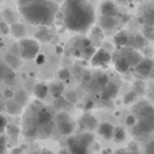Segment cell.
I'll return each instance as SVG.
<instances>
[{"instance_id": "ac0fdd59", "label": "cell", "mask_w": 154, "mask_h": 154, "mask_svg": "<svg viewBox=\"0 0 154 154\" xmlns=\"http://www.w3.org/2000/svg\"><path fill=\"white\" fill-rule=\"evenodd\" d=\"M115 68H116L119 72H127V71L131 68V66L128 64V61L125 60L123 56L119 55L116 59H115Z\"/></svg>"}, {"instance_id": "bcb514c9", "label": "cell", "mask_w": 154, "mask_h": 154, "mask_svg": "<svg viewBox=\"0 0 154 154\" xmlns=\"http://www.w3.org/2000/svg\"><path fill=\"white\" fill-rule=\"evenodd\" d=\"M2 48H3V42H2V41H0V49H2Z\"/></svg>"}, {"instance_id": "d6a6232c", "label": "cell", "mask_w": 154, "mask_h": 154, "mask_svg": "<svg viewBox=\"0 0 154 154\" xmlns=\"http://www.w3.org/2000/svg\"><path fill=\"white\" fill-rule=\"evenodd\" d=\"M59 78H60L61 81H68V79H70V71H68L67 68H61V70L59 71Z\"/></svg>"}, {"instance_id": "9c48e42d", "label": "cell", "mask_w": 154, "mask_h": 154, "mask_svg": "<svg viewBox=\"0 0 154 154\" xmlns=\"http://www.w3.org/2000/svg\"><path fill=\"white\" fill-rule=\"evenodd\" d=\"M119 55L123 56V57L128 61V64H130L131 67H135V66H137V64L142 60V55H140L138 51H135L134 48L123 47V49L120 51Z\"/></svg>"}, {"instance_id": "60d3db41", "label": "cell", "mask_w": 154, "mask_h": 154, "mask_svg": "<svg viewBox=\"0 0 154 154\" xmlns=\"http://www.w3.org/2000/svg\"><path fill=\"white\" fill-rule=\"evenodd\" d=\"M34 60L37 61L38 64H42L44 61H45V56H44V55H40V53H38V55L35 56V59H34Z\"/></svg>"}, {"instance_id": "f907efd6", "label": "cell", "mask_w": 154, "mask_h": 154, "mask_svg": "<svg viewBox=\"0 0 154 154\" xmlns=\"http://www.w3.org/2000/svg\"><path fill=\"white\" fill-rule=\"evenodd\" d=\"M153 29H154V25H153Z\"/></svg>"}, {"instance_id": "4316f807", "label": "cell", "mask_w": 154, "mask_h": 154, "mask_svg": "<svg viewBox=\"0 0 154 154\" xmlns=\"http://www.w3.org/2000/svg\"><path fill=\"white\" fill-rule=\"evenodd\" d=\"M14 100L18 102V104L23 105V104H26V102H27L29 97H27V94L25 93L23 90H20V91H18V93H15V94H14Z\"/></svg>"}, {"instance_id": "e0dca14e", "label": "cell", "mask_w": 154, "mask_h": 154, "mask_svg": "<svg viewBox=\"0 0 154 154\" xmlns=\"http://www.w3.org/2000/svg\"><path fill=\"white\" fill-rule=\"evenodd\" d=\"M52 37H53L52 32L48 30L47 26L38 29L37 34H35V38H37V41H40V42H49V41L52 40Z\"/></svg>"}, {"instance_id": "f35d334b", "label": "cell", "mask_w": 154, "mask_h": 154, "mask_svg": "<svg viewBox=\"0 0 154 154\" xmlns=\"http://www.w3.org/2000/svg\"><path fill=\"white\" fill-rule=\"evenodd\" d=\"M7 70H8V68H7L6 66H3V64H0V81H2V79L4 78V75H6Z\"/></svg>"}, {"instance_id": "d6986e66", "label": "cell", "mask_w": 154, "mask_h": 154, "mask_svg": "<svg viewBox=\"0 0 154 154\" xmlns=\"http://www.w3.org/2000/svg\"><path fill=\"white\" fill-rule=\"evenodd\" d=\"M48 90H49V87H48L45 83H37L34 86V97L41 101V100H44L47 97Z\"/></svg>"}, {"instance_id": "c3c4849f", "label": "cell", "mask_w": 154, "mask_h": 154, "mask_svg": "<svg viewBox=\"0 0 154 154\" xmlns=\"http://www.w3.org/2000/svg\"><path fill=\"white\" fill-rule=\"evenodd\" d=\"M119 2H127V0H119Z\"/></svg>"}, {"instance_id": "9a60e30c", "label": "cell", "mask_w": 154, "mask_h": 154, "mask_svg": "<svg viewBox=\"0 0 154 154\" xmlns=\"http://www.w3.org/2000/svg\"><path fill=\"white\" fill-rule=\"evenodd\" d=\"M117 94V85L108 83L106 86L102 87V98L104 100H112Z\"/></svg>"}, {"instance_id": "d590c367", "label": "cell", "mask_w": 154, "mask_h": 154, "mask_svg": "<svg viewBox=\"0 0 154 154\" xmlns=\"http://www.w3.org/2000/svg\"><path fill=\"white\" fill-rule=\"evenodd\" d=\"M145 154H154V140H150V142L146 145Z\"/></svg>"}, {"instance_id": "484cf974", "label": "cell", "mask_w": 154, "mask_h": 154, "mask_svg": "<svg viewBox=\"0 0 154 154\" xmlns=\"http://www.w3.org/2000/svg\"><path fill=\"white\" fill-rule=\"evenodd\" d=\"M142 35L146 38V40H154V29H153V26H149V25H143Z\"/></svg>"}, {"instance_id": "ee69618b", "label": "cell", "mask_w": 154, "mask_h": 154, "mask_svg": "<svg viewBox=\"0 0 154 154\" xmlns=\"http://www.w3.org/2000/svg\"><path fill=\"white\" fill-rule=\"evenodd\" d=\"M40 154H53V153H52V151H49V150H42Z\"/></svg>"}, {"instance_id": "8fae6325", "label": "cell", "mask_w": 154, "mask_h": 154, "mask_svg": "<svg viewBox=\"0 0 154 154\" xmlns=\"http://www.w3.org/2000/svg\"><path fill=\"white\" fill-rule=\"evenodd\" d=\"M79 125H81L85 131H93L94 128H97L98 122H97V119L93 115L87 113V115H85V116H82L81 122H79Z\"/></svg>"}, {"instance_id": "3957f363", "label": "cell", "mask_w": 154, "mask_h": 154, "mask_svg": "<svg viewBox=\"0 0 154 154\" xmlns=\"http://www.w3.org/2000/svg\"><path fill=\"white\" fill-rule=\"evenodd\" d=\"M18 7L27 22L38 26H51L59 10L53 0H18Z\"/></svg>"}, {"instance_id": "7c38bea8", "label": "cell", "mask_w": 154, "mask_h": 154, "mask_svg": "<svg viewBox=\"0 0 154 154\" xmlns=\"http://www.w3.org/2000/svg\"><path fill=\"white\" fill-rule=\"evenodd\" d=\"M97 131H98V134L101 135L102 138H105V139H111V138H113L115 127L111 124V123L102 122L97 125Z\"/></svg>"}, {"instance_id": "ab89813d", "label": "cell", "mask_w": 154, "mask_h": 154, "mask_svg": "<svg viewBox=\"0 0 154 154\" xmlns=\"http://www.w3.org/2000/svg\"><path fill=\"white\" fill-rule=\"evenodd\" d=\"M7 128H8V131H10V134H11V135H17L18 131H19V130H18V127H15V125H12V127H11V125H10V127L7 125Z\"/></svg>"}, {"instance_id": "2e32d148", "label": "cell", "mask_w": 154, "mask_h": 154, "mask_svg": "<svg viewBox=\"0 0 154 154\" xmlns=\"http://www.w3.org/2000/svg\"><path fill=\"white\" fill-rule=\"evenodd\" d=\"M100 25L104 30H112L117 26V19L115 17H105L102 15L101 20H100Z\"/></svg>"}, {"instance_id": "7402d4cb", "label": "cell", "mask_w": 154, "mask_h": 154, "mask_svg": "<svg viewBox=\"0 0 154 154\" xmlns=\"http://www.w3.org/2000/svg\"><path fill=\"white\" fill-rule=\"evenodd\" d=\"M6 64H7V67H10L11 70H15V68H18L20 66L19 56L14 55V53H8V55L6 56Z\"/></svg>"}, {"instance_id": "5b68a950", "label": "cell", "mask_w": 154, "mask_h": 154, "mask_svg": "<svg viewBox=\"0 0 154 154\" xmlns=\"http://www.w3.org/2000/svg\"><path fill=\"white\" fill-rule=\"evenodd\" d=\"M94 137L90 131L68 139V151L70 154H87L89 146L93 143Z\"/></svg>"}, {"instance_id": "816d5d0a", "label": "cell", "mask_w": 154, "mask_h": 154, "mask_svg": "<svg viewBox=\"0 0 154 154\" xmlns=\"http://www.w3.org/2000/svg\"><path fill=\"white\" fill-rule=\"evenodd\" d=\"M0 2H3V0H0Z\"/></svg>"}, {"instance_id": "e575fe53", "label": "cell", "mask_w": 154, "mask_h": 154, "mask_svg": "<svg viewBox=\"0 0 154 154\" xmlns=\"http://www.w3.org/2000/svg\"><path fill=\"white\" fill-rule=\"evenodd\" d=\"M97 82H98L100 87H104V86H106V85L109 83V79H108L106 75H100L98 79H97Z\"/></svg>"}, {"instance_id": "4fadbf2b", "label": "cell", "mask_w": 154, "mask_h": 154, "mask_svg": "<svg viewBox=\"0 0 154 154\" xmlns=\"http://www.w3.org/2000/svg\"><path fill=\"white\" fill-rule=\"evenodd\" d=\"M100 11H101V15H105V17H116L117 14V7L113 2H104L100 7Z\"/></svg>"}, {"instance_id": "f1b7e54d", "label": "cell", "mask_w": 154, "mask_h": 154, "mask_svg": "<svg viewBox=\"0 0 154 154\" xmlns=\"http://www.w3.org/2000/svg\"><path fill=\"white\" fill-rule=\"evenodd\" d=\"M61 93H63V86L61 85H53L52 86V94L55 98H57V97L61 96Z\"/></svg>"}, {"instance_id": "74e56055", "label": "cell", "mask_w": 154, "mask_h": 154, "mask_svg": "<svg viewBox=\"0 0 154 154\" xmlns=\"http://www.w3.org/2000/svg\"><path fill=\"white\" fill-rule=\"evenodd\" d=\"M135 123H137V117H135V115H130V116L127 117V124L130 125V127H132V125H135Z\"/></svg>"}, {"instance_id": "603a6c76", "label": "cell", "mask_w": 154, "mask_h": 154, "mask_svg": "<svg viewBox=\"0 0 154 154\" xmlns=\"http://www.w3.org/2000/svg\"><path fill=\"white\" fill-rule=\"evenodd\" d=\"M142 20L145 25H149V26H153L154 25V7H150L147 8L145 12H143Z\"/></svg>"}, {"instance_id": "f6af8a7d", "label": "cell", "mask_w": 154, "mask_h": 154, "mask_svg": "<svg viewBox=\"0 0 154 154\" xmlns=\"http://www.w3.org/2000/svg\"><path fill=\"white\" fill-rule=\"evenodd\" d=\"M116 154H127L125 151H119V153H116Z\"/></svg>"}, {"instance_id": "ba28073f", "label": "cell", "mask_w": 154, "mask_h": 154, "mask_svg": "<svg viewBox=\"0 0 154 154\" xmlns=\"http://www.w3.org/2000/svg\"><path fill=\"white\" fill-rule=\"evenodd\" d=\"M112 60L111 53L105 49H96L93 56L90 57V63L94 67H102V66H108L109 61Z\"/></svg>"}, {"instance_id": "f546056e", "label": "cell", "mask_w": 154, "mask_h": 154, "mask_svg": "<svg viewBox=\"0 0 154 154\" xmlns=\"http://www.w3.org/2000/svg\"><path fill=\"white\" fill-rule=\"evenodd\" d=\"M0 33L4 35L10 34V23H7L6 20H2V22H0Z\"/></svg>"}, {"instance_id": "1f68e13d", "label": "cell", "mask_w": 154, "mask_h": 154, "mask_svg": "<svg viewBox=\"0 0 154 154\" xmlns=\"http://www.w3.org/2000/svg\"><path fill=\"white\" fill-rule=\"evenodd\" d=\"M67 100H64L63 97H57V98H55V106H56V109H59V111H61V108H63V105L64 104H67Z\"/></svg>"}, {"instance_id": "7dc6e473", "label": "cell", "mask_w": 154, "mask_h": 154, "mask_svg": "<svg viewBox=\"0 0 154 154\" xmlns=\"http://www.w3.org/2000/svg\"><path fill=\"white\" fill-rule=\"evenodd\" d=\"M53 2H56V3H57V2H64V0H53Z\"/></svg>"}, {"instance_id": "83f0119b", "label": "cell", "mask_w": 154, "mask_h": 154, "mask_svg": "<svg viewBox=\"0 0 154 154\" xmlns=\"http://www.w3.org/2000/svg\"><path fill=\"white\" fill-rule=\"evenodd\" d=\"M3 81L6 82L7 85L14 83V81H15V74H14V71H12L11 68H10V70H7V72H6V75H4Z\"/></svg>"}, {"instance_id": "b9f144b4", "label": "cell", "mask_w": 154, "mask_h": 154, "mask_svg": "<svg viewBox=\"0 0 154 154\" xmlns=\"http://www.w3.org/2000/svg\"><path fill=\"white\" fill-rule=\"evenodd\" d=\"M11 154H23V150H22V149H20V147H17V149H12Z\"/></svg>"}, {"instance_id": "52a82bcc", "label": "cell", "mask_w": 154, "mask_h": 154, "mask_svg": "<svg viewBox=\"0 0 154 154\" xmlns=\"http://www.w3.org/2000/svg\"><path fill=\"white\" fill-rule=\"evenodd\" d=\"M55 125L63 135H71L75 130V123L67 112H57L55 116Z\"/></svg>"}, {"instance_id": "8992f818", "label": "cell", "mask_w": 154, "mask_h": 154, "mask_svg": "<svg viewBox=\"0 0 154 154\" xmlns=\"http://www.w3.org/2000/svg\"><path fill=\"white\" fill-rule=\"evenodd\" d=\"M18 49H19V55L25 60H34L35 56L40 53V44L38 41L33 40V38H20L19 44H18Z\"/></svg>"}, {"instance_id": "681fc988", "label": "cell", "mask_w": 154, "mask_h": 154, "mask_svg": "<svg viewBox=\"0 0 154 154\" xmlns=\"http://www.w3.org/2000/svg\"><path fill=\"white\" fill-rule=\"evenodd\" d=\"M0 22H2V18H0Z\"/></svg>"}, {"instance_id": "836d02e7", "label": "cell", "mask_w": 154, "mask_h": 154, "mask_svg": "<svg viewBox=\"0 0 154 154\" xmlns=\"http://www.w3.org/2000/svg\"><path fill=\"white\" fill-rule=\"evenodd\" d=\"M3 17H4V20L7 23H12V19H14V14H12L11 10H6L3 12Z\"/></svg>"}, {"instance_id": "7bdbcfd3", "label": "cell", "mask_w": 154, "mask_h": 154, "mask_svg": "<svg viewBox=\"0 0 154 154\" xmlns=\"http://www.w3.org/2000/svg\"><path fill=\"white\" fill-rule=\"evenodd\" d=\"M4 96L10 100V98H12V97H14V93H12L11 90H6V91H4Z\"/></svg>"}, {"instance_id": "8d00e7d4", "label": "cell", "mask_w": 154, "mask_h": 154, "mask_svg": "<svg viewBox=\"0 0 154 154\" xmlns=\"http://www.w3.org/2000/svg\"><path fill=\"white\" fill-rule=\"evenodd\" d=\"M6 146H7V140L3 135L0 134V154H3L6 151Z\"/></svg>"}, {"instance_id": "5bb4252c", "label": "cell", "mask_w": 154, "mask_h": 154, "mask_svg": "<svg viewBox=\"0 0 154 154\" xmlns=\"http://www.w3.org/2000/svg\"><path fill=\"white\" fill-rule=\"evenodd\" d=\"M10 34H12L15 38H23L26 34V27L19 22H12L10 23Z\"/></svg>"}, {"instance_id": "30bf717a", "label": "cell", "mask_w": 154, "mask_h": 154, "mask_svg": "<svg viewBox=\"0 0 154 154\" xmlns=\"http://www.w3.org/2000/svg\"><path fill=\"white\" fill-rule=\"evenodd\" d=\"M153 68H154V63L151 59H147L142 57V60L139 61V63L135 66V70H137L138 75H140L142 78H146V76H149L151 72H153Z\"/></svg>"}, {"instance_id": "cb8c5ba5", "label": "cell", "mask_w": 154, "mask_h": 154, "mask_svg": "<svg viewBox=\"0 0 154 154\" xmlns=\"http://www.w3.org/2000/svg\"><path fill=\"white\" fill-rule=\"evenodd\" d=\"M132 42H134V45H131V47L142 48V47H145V37H143V35H135V37H132V38L130 37L128 45H130V44H132Z\"/></svg>"}, {"instance_id": "4dcf8cb0", "label": "cell", "mask_w": 154, "mask_h": 154, "mask_svg": "<svg viewBox=\"0 0 154 154\" xmlns=\"http://www.w3.org/2000/svg\"><path fill=\"white\" fill-rule=\"evenodd\" d=\"M7 125H8V122H7L6 116H3V115L0 113V134H3L4 131H6Z\"/></svg>"}, {"instance_id": "6da1fadb", "label": "cell", "mask_w": 154, "mask_h": 154, "mask_svg": "<svg viewBox=\"0 0 154 154\" xmlns=\"http://www.w3.org/2000/svg\"><path fill=\"white\" fill-rule=\"evenodd\" d=\"M55 128V116L38 100L30 104L23 116V135L26 138H48Z\"/></svg>"}, {"instance_id": "277c9868", "label": "cell", "mask_w": 154, "mask_h": 154, "mask_svg": "<svg viewBox=\"0 0 154 154\" xmlns=\"http://www.w3.org/2000/svg\"><path fill=\"white\" fill-rule=\"evenodd\" d=\"M137 123L132 125V134L135 137H145L154 130V108L147 102H139L134 109Z\"/></svg>"}, {"instance_id": "d4e9b609", "label": "cell", "mask_w": 154, "mask_h": 154, "mask_svg": "<svg viewBox=\"0 0 154 154\" xmlns=\"http://www.w3.org/2000/svg\"><path fill=\"white\" fill-rule=\"evenodd\" d=\"M125 130L124 128H122V127H117V128H115V131H113V139L116 140V142H122V140H124L125 139Z\"/></svg>"}, {"instance_id": "44dd1931", "label": "cell", "mask_w": 154, "mask_h": 154, "mask_svg": "<svg viewBox=\"0 0 154 154\" xmlns=\"http://www.w3.org/2000/svg\"><path fill=\"white\" fill-rule=\"evenodd\" d=\"M113 41H115V44H116L117 47H122V48L127 47L128 41H130V35H128L125 32H120V33H117V34L115 35Z\"/></svg>"}, {"instance_id": "7a4b0ae2", "label": "cell", "mask_w": 154, "mask_h": 154, "mask_svg": "<svg viewBox=\"0 0 154 154\" xmlns=\"http://www.w3.org/2000/svg\"><path fill=\"white\" fill-rule=\"evenodd\" d=\"M63 20L68 30L86 33L96 20V12L87 0H64Z\"/></svg>"}, {"instance_id": "ffe728a7", "label": "cell", "mask_w": 154, "mask_h": 154, "mask_svg": "<svg viewBox=\"0 0 154 154\" xmlns=\"http://www.w3.org/2000/svg\"><path fill=\"white\" fill-rule=\"evenodd\" d=\"M6 109L10 115H19L22 112V105L18 104L15 100L10 98V101L6 104Z\"/></svg>"}]
</instances>
